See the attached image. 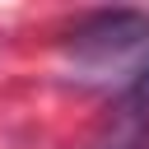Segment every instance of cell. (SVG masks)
<instances>
[{"label": "cell", "mask_w": 149, "mask_h": 149, "mask_svg": "<svg viewBox=\"0 0 149 149\" xmlns=\"http://www.w3.org/2000/svg\"><path fill=\"white\" fill-rule=\"evenodd\" d=\"M144 47H149V14H140V9H102V14H88L70 33V56L93 70L121 65V61L140 56Z\"/></svg>", "instance_id": "obj_1"}, {"label": "cell", "mask_w": 149, "mask_h": 149, "mask_svg": "<svg viewBox=\"0 0 149 149\" xmlns=\"http://www.w3.org/2000/svg\"><path fill=\"white\" fill-rule=\"evenodd\" d=\"M116 126L126 130L130 144H144V135H149V61L121 88V98H116Z\"/></svg>", "instance_id": "obj_2"}, {"label": "cell", "mask_w": 149, "mask_h": 149, "mask_svg": "<svg viewBox=\"0 0 149 149\" xmlns=\"http://www.w3.org/2000/svg\"><path fill=\"white\" fill-rule=\"evenodd\" d=\"M135 149H149V144H135Z\"/></svg>", "instance_id": "obj_3"}]
</instances>
